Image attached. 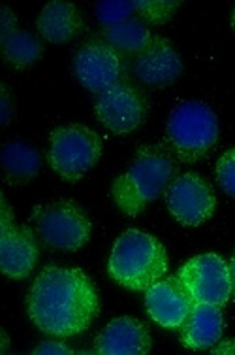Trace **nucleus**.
<instances>
[{
  "instance_id": "nucleus-1",
  "label": "nucleus",
  "mask_w": 235,
  "mask_h": 355,
  "mask_svg": "<svg viewBox=\"0 0 235 355\" xmlns=\"http://www.w3.org/2000/svg\"><path fill=\"white\" fill-rule=\"evenodd\" d=\"M27 310L40 331L68 338L91 327L100 301L93 280L83 270L47 266L28 291Z\"/></svg>"
},
{
  "instance_id": "nucleus-2",
  "label": "nucleus",
  "mask_w": 235,
  "mask_h": 355,
  "mask_svg": "<svg viewBox=\"0 0 235 355\" xmlns=\"http://www.w3.org/2000/svg\"><path fill=\"white\" fill-rule=\"evenodd\" d=\"M175 174L177 163L171 151L164 146H141L128 171L111 185V197L122 214L135 218L166 193Z\"/></svg>"
},
{
  "instance_id": "nucleus-3",
  "label": "nucleus",
  "mask_w": 235,
  "mask_h": 355,
  "mask_svg": "<svg viewBox=\"0 0 235 355\" xmlns=\"http://www.w3.org/2000/svg\"><path fill=\"white\" fill-rule=\"evenodd\" d=\"M166 270V248L158 239L138 229L122 232L109 255L108 272L111 280L132 291H147L164 278Z\"/></svg>"
},
{
  "instance_id": "nucleus-4",
  "label": "nucleus",
  "mask_w": 235,
  "mask_h": 355,
  "mask_svg": "<svg viewBox=\"0 0 235 355\" xmlns=\"http://www.w3.org/2000/svg\"><path fill=\"white\" fill-rule=\"evenodd\" d=\"M166 137L177 157L194 163L207 155L218 140L216 114L202 101H185L171 110Z\"/></svg>"
},
{
  "instance_id": "nucleus-5",
  "label": "nucleus",
  "mask_w": 235,
  "mask_h": 355,
  "mask_svg": "<svg viewBox=\"0 0 235 355\" xmlns=\"http://www.w3.org/2000/svg\"><path fill=\"white\" fill-rule=\"evenodd\" d=\"M100 157V137L85 125H68L51 132L49 164L66 182L81 180Z\"/></svg>"
},
{
  "instance_id": "nucleus-6",
  "label": "nucleus",
  "mask_w": 235,
  "mask_h": 355,
  "mask_svg": "<svg viewBox=\"0 0 235 355\" xmlns=\"http://www.w3.org/2000/svg\"><path fill=\"white\" fill-rule=\"evenodd\" d=\"M91 219L72 200L47 205L38 216V234L44 244L62 252H75L91 239Z\"/></svg>"
},
{
  "instance_id": "nucleus-7",
  "label": "nucleus",
  "mask_w": 235,
  "mask_h": 355,
  "mask_svg": "<svg viewBox=\"0 0 235 355\" xmlns=\"http://www.w3.org/2000/svg\"><path fill=\"white\" fill-rule=\"evenodd\" d=\"M179 280L196 302L224 306L234 291L229 265L218 253H202L179 268Z\"/></svg>"
},
{
  "instance_id": "nucleus-8",
  "label": "nucleus",
  "mask_w": 235,
  "mask_h": 355,
  "mask_svg": "<svg viewBox=\"0 0 235 355\" xmlns=\"http://www.w3.org/2000/svg\"><path fill=\"white\" fill-rule=\"evenodd\" d=\"M166 205L179 223L198 227L205 223L216 208L213 187L196 172L177 176L166 189Z\"/></svg>"
},
{
  "instance_id": "nucleus-9",
  "label": "nucleus",
  "mask_w": 235,
  "mask_h": 355,
  "mask_svg": "<svg viewBox=\"0 0 235 355\" xmlns=\"http://www.w3.org/2000/svg\"><path fill=\"white\" fill-rule=\"evenodd\" d=\"M96 116L115 135L134 132L147 117V101L126 82H117L96 96Z\"/></svg>"
},
{
  "instance_id": "nucleus-10",
  "label": "nucleus",
  "mask_w": 235,
  "mask_h": 355,
  "mask_svg": "<svg viewBox=\"0 0 235 355\" xmlns=\"http://www.w3.org/2000/svg\"><path fill=\"white\" fill-rule=\"evenodd\" d=\"M74 74L83 87L102 93L119 82L122 74L121 55L108 42H87L74 55Z\"/></svg>"
},
{
  "instance_id": "nucleus-11",
  "label": "nucleus",
  "mask_w": 235,
  "mask_h": 355,
  "mask_svg": "<svg viewBox=\"0 0 235 355\" xmlns=\"http://www.w3.org/2000/svg\"><path fill=\"white\" fill-rule=\"evenodd\" d=\"M196 301L179 276L162 278L145 291V306L151 320L164 329H181Z\"/></svg>"
},
{
  "instance_id": "nucleus-12",
  "label": "nucleus",
  "mask_w": 235,
  "mask_h": 355,
  "mask_svg": "<svg viewBox=\"0 0 235 355\" xmlns=\"http://www.w3.org/2000/svg\"><path fill=\"white\" fill-rule=\"evenodd\" d=\"M182 72L181 55L164 36H153V40L134 61L135 78L151 87H162L173 83Z\"/></svg>"
},
{
  "instance_id": "nucleus-13",
  "label": "nucleus",
  "mask_w": 235,
  "mask_h": 355,
  "mask_svg": "<svg viewBox=\"0 0 235 355\" xmlns=\"http://www.w3.org/2000/svg\"><path fill=\"white\" fill-rule=\"evenodd\" d=\"M40 257L34 232L25 225L0 229V268L12 280H25Z\"/></svg>"
},
{
  "instance_id": "nucleus-14",
  "label": "nucleus",
  "mask_w": 235,
  "mask_h": 355,
  "mask_svg": "<svg viewBox=\"0 0 235 355\" xmlns=\"http://www.w3.org/2000/svg\"><path fill=\"white\" fill-rule=\"evenodd\" d=\"M153 340L147 327L134 318H115L96 338L100 355H147Z\"/></svg>"
},
{
  "instance_id": "nucleus-15",
  "label": "nucleus",
  "mask_w": 235,
  "mask_h": 355,
  "mask_svg": "<svg viewBox=\"0 0 235 355\" xmlns=\"http://www.w3.org/2000/svg\"><path fill=\"white\" fill-rule=\"evenodd\" d=\"M224 318L220 306L196 302L181 327V342L190 349H211L220 340Z\"/></svg>"
},
{
  "instance_id": "nucleus-16",
  "label": "nucleus",
  "mask_w": 235,
  "mask_h": 355,
  "mask_svg": "<svg viewBox=\"0 0 235 355\" xmlns=\"http://www.w3.org/2000/svg\"><path fill=\"white\" fill-rule=\"evenodd\" d=\"M83 27L79 10L72 2L53 0L41 10L38 17V33L41 38L53 44L70 42Z\"/></svg>"
},
{
  "instance_id": "nucleus-17",
  "label": "nucleus",
  "mask_w": 235,
  "mask_h": 355,
  "mask_svg": "<svg viewBox=\"0 0 235 355\" xmlns=\"http://www.w3.org/2000/svg\"><path fill=\"white\" fill-rule=\"evenodd\" d=\"M0 163L12 184H27L41 168L40 151L25 140H12L2 148Z\"/></svg>"
},
{
  "instance_id": "nucleus-18",
  "label": "nucleus",
  "mask_w": 235,
  "mask_h": 355,
  "mask_svg": "<svg viewBox=\"0 0 235 355\" xmlns=\"http://www.w3.org/2000/svg\"><path fill=\"white\" fill-rule=\"evenodd\" d=\"M104 38L117 51L141 53L151 44L153 35L149 31L147 23H143L138 17H130L115 27L104 28Z\"/></svg>"
},
{
  "instance_id": "nucleus-19",
  "label": "nucleus",
  "mask_w": 235,
  "mask_h": 355,
  "mask_svg": "<svg viewBox=\"0 0 235 355\" xmlns=\"http://www.w3.org/2000/svg\"><path fill=\"white\" fill-rule=\"evenodd\" d=\"M2 42V55L15 69H28L44 55V46L38 36L27 31H15Z\"/></svg>"
},
{
  "instance_id": "nucleus-20",
  "label": "nucleus",
  "mask_w": 235,
  "mask_h": 355,
  "mask_svg": "<svg viewBox=\"0 0 235 355\" xmlns=\"http://www.w3.org/2000/svg\"><path fill=\"white\" fill-rule=\"evenodd\" d=\"M181 6L179 0H138L135 12L141 15L143 23L149 25H166Z\"/></svg>"
},
{
  "instance_id": "nucleus-21",
  "label": "nucleus",
  "mask_w": 235,
  "mask_h": 355,
  "mask_svg": "<svg viewBox=\"0 0 235 355\" xmlns=\"http://www.w3.org/2000/svg\"><path fill=\"white\" fill-rule=\"evenodd\" d=\"M135 2H124V0H102L96 4V17L104 27H115L122 21L130 19L134 14Z\"/></svg>"
},
{
  "instance_id": "nucleus-22",
  "label": "nucleus",
  "mask_w": 235,
  "mask_h": 355,
  "mask_svg": "<svg viewBox=\"0 0 235 355\" xmlns=\"http://www.w3.org/2000/svg\"><path fill=\"white\" fill-rule=\"evenodd\" d=\"M216 180L224 191L235 197V148L228 150L216 163Z\"/></svg>"
},
{
  "instance_id": "nucleus-23",
  "label": "nucleus",
  "mask_w": 235,
  "mask_h": 355,
  "mask_svg": "<svg viewBox=\"0 0 235 355\" xmlns=\"http://www.w3.org/2000/svg\"><path fill=\"white\" fill-rule=\"evenodd\" d=\"M74 349L68 348L66 344L55 340L41 342L38 348H34V355H72Z\"/></svg>"
},
{
  "instance_id": "nucleus-24",
  "label": "nucleus",
  "mask_w": 235,
  "mask_h": 355,
  "mask_svg": "<svg viewBox=\"0 0 235 355\" xmlns=\"http://www.w3.org/2000/svg\"><path fill=\"white\" fill-rule=\"evenodd\" d=\"M12 96H10V91H8L6 85L0 87V123L8 125L10 119H12Z\"/></svg>"
},
{
  "instance_id": "nucleus-25",
  "label": "nucleus",
  "mask_w": 235,
  "mask_h": 355,
  "mask_svg": "<svg viewBox=\"0 0 235 355\" xmlns=\"http://www.w3.org/2000/svg\"><path fill=\"white\" fill-rule=\"evenodd\" d=\"M15 25H17V19H15V15L12 14V10L10 8H2V23H0V40H6L8 36L14 35Z\"/></svg>"
},
{
  "instance_id": "nucleus-26",
  "label": "nucleus",
  "mask_w": 235,
  "mask_h": 355,
  "mask_svg": "<svg viewBox=\"0 0 235 355\" xmlns=\"http://www.w3.org/2000/svg\"><path fill=\"white\" fill-rule=\"evenodd\" d=\"M211 354L215 355H235V338H229V340L216 342L215 346L211 348Z\"/></svg>"
},
{
  "instance_id": "nucleus-27",
  "label": "nucleus",
  "mask_w": 235,
  "mask_h": 355,
  "mask_svg": "<svg viewBox=\"0 0 235 355\" xmlns=\"http://www.w3.org/2000/svg\"><path fill=\"white\" fill-rule=\"evenodd\" d=\"M0 335H2V348H0V352H2V354H6L8 349H10V340H8L6 331H2Z\"/></svg>"
},
{
  "instance_id": "nucleus-28",
  "label": "nucleus",
  "mask_w": 235,
  "mask_h": 355,
  "mask_svg": "<svg viewBox=\"0 0 235 355\" xmlns=\"http://www.w3.org/2000/svg\"><path fill=\"white\" fill-rule=\"evenodd\" d=\"M229 272H232V286H234V293H235V253L232 257V265H229Z\"/></svg>"
},
{
  "instance_id": "nucleus-29",
  "label": "nucleus",
  "mask_w": 235,
  "mask_h": 355,
  "mask_svg": "<svg viewBox=\"0 0 235 355\" xmlns=\"http://www.w3.org/2000/svg\"><path fill=\"white\" fill-rule=\"evenodd\" d=\"M232 27L235 28V10H234V14H232Z\"/></svg>"
}]
</instances>
